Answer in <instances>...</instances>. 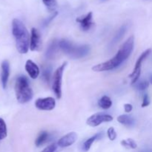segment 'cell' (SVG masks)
<instances>
[{
    "instance_id": "cell-10",
    "label": "cell",
    "mask_w": 152,
    "mask_h": 152,
    "mask_svg": "<svg viewBox=\"0 0 152 152\" xmlns=\"http://www.w3.org/2000/svg\"><path fill=\"white\" fill-rule=\"evenodd\" d=\"M77 140V134L76 132H70L59 140L57 142L58 146L60 148H66V147L72 145Z\"/></svg>"
},
{
    "instance_id": "cell-24",
    "label": "cell",
    "mask_w": 152,
    "mask_h": 152,
    "mask_svg": "<svg viewBox=\"0 0 152 152\" xmlns=\"http://www.w3.org/2000/svg\"><path fill=\"white\" fill-rule=\"evenodd\" d=\"M107 135H108L110 140L114 141L117 138V133H116L115 130H114V128L110 127L108 129V131H107Z\"/></svg>"
},
{
    "instance_id": "cell-18",
    "label": "cell",
    "mask_w": 152,
    "mask_h": 152,
    "mask_svg": "<svg viewBox=\"0 0 152 152\" xmlns=\"http://www.w3.org/2000/svg\"><path fill=\"white\" fill-rule=\"evenodd\" d=\"M101 134H95L94 136L88 138V139L87 140H86V142L83 143V151H84L85 152L89 151V149H90L91 147L92 144H93L94 142L96 141V139H98V138H99V137L100 136Z\"/></svg>"
},
{
    "instance_id": "cell-12",
    "label": "cell",
    "mask_w": 152,
    "mask_h": 152,
    "mask_svg": "<svg viewBox=\"0 0 152 152\" xmlns=\"http://www.w3.org/2000/svg\"><path fill=\"white\" fill-rule=\"evenodd\" d=\"M25 70L30 77L32 79H37L39 75V68L38 65L31 59L27 60L25 63Z\"/></svg>"
},
{
    "instance_id": "cell-1",
    "label": "cell",
    "mask_w": 152,
    "mask_h": 152,
    "mask_svg": "<svg viewBox=\"0 0 152 152\" xmlns=\"http://www.w3.org/2000/svg\"><path fill=\"white\" fill-rule=\"evenodd\" d=\"M134 36H132L125 42L124 44L120 47V50L117 51V54L112 59L94 65L92 68V70L96 72H102V71L115 69L123 62H125L132 54L134 50Z\"/></svg>"
},
{
    "instance_id": "cell-9",
    "label": "cell",
    "mask_w": 152,
    "mask_h": 152,
    "mask_svg": "<svg viewBox=\"0 0 152 152\" xmlns=\"http://www.w3.org/2000/svg\"><path fill=\"white\" fill-rule=\"evenodd\" d=\"M42 48L41 34L37 28H33L31 29V42H30V49L32 51H39Z\"/></svg>"
},
{
    "instance_id": "cell-8",
    "label": "cell",
    "mask_w": 152,
    "mask_h": 152,
    "mask_svg": "<svg viewBox=\"0 0 152 152\" xmlns=\"http://www.w3.org/2000/svg\"><path fill=\"white\" fill-rule=\"evenodd\" d=\"M35 106L42 111H51L56 106V101L53 97L39 98L36 100Z\"/></svg>"
},
{
    "instance_id": "cell-16",
    "label": "cell",
    "mask_w": 152,
    "mask_h": 152,
    "mask_svg": "<svg viewBox=\"0 0 152 152\" xmlns=\"http://www.w3.org/2000/svg\"><path fill=\"white\" fill-rule=\"evenodd\" d=\"M98 105L102 109H108L112 105V101L110 99L109 96H103L98 102Z\"/></svg>"
},
{
    "instance_id": "cell-4",
    "label": "cell",
    "mask_w": 152,
    "mask_h": 152,
    "mask_svg": "<svg viewBox=\"0 0 152 152\" xmlns=\"http://www.w3.org/2000/svg\"><path fill=\"white\" fill-rule=\"evenodd\" d=\"M15 91L18 102L22 104L31 101L34 96L32 89L30 87L28 79L25 76H19L16 79Z\"/></svg>"
},
{
    "instance_id": "cell-7",
    "label": "cell",
    "mask_w": 152,
    "mask_h": 152,
    "mask_svg": "<svg viewBox=\"0 0 152 152\" xmlns=\"http://www.w3.org/2000/svg\"><path fill=\"white\" fill-rule=\"evenodd\" d=\"M114 120L112 116L106 114H94L89 117L88 118L86 123L88 126H91V127H96L102 124V123H107V122H111Z\"/></svg>"
},
{
    "instance_id": "cell-3",
    "label": "cell",
    "mask_w": 152,
    "mask_h": 152,
    "mask_svg": "<svg viewBox=\"0 0 152 152\" xmlns=\"http://www.w3.org/2000/svg\"><path fill=\"white\" fill-rule=\"evenodd\" d=\"M59 48L73 59H80L87 56L90 52V46L87 45H76L67 39H62L59 42Z\"/></svg>"
},
{
    "instance_id": "cell-6",
    "label": "cell",
    "mask_w": 152,
    "mask_h": 152,
    "mask_svg": "<svg viewBox=\"0 0 152 152\" xmlns=\"http://www.w3.org/2000/svg\"><path fill=\"white\" fill-rule=\"evenodd\" d=\"M151 49H147L146 50L142 53V54L140 56V57L138 58L137 60L136 63H135L134 68L133 70V72L129 75V78H132V85H134L135 83L137 82V80H139L141 74V66H142V63L145 59L148 56V55L151 53Z\"/></svg>"
},
{
    "instance_id": "cell-26",
    "label": "cell",
    "mask_w": 152,
    "mask_h": 152,
    "mask_svg": "<svg viewBox=\"0 0 152 152\" xmlns=\"http://www.w3.org/2000/svg\"><path fill=\"white\" fill-rule=\"evenodd\" d=\"M58 145L56 143H53L48 145L47 148H45L42 152H58Z\"/></svg>"
},
{
    "instance_id": "cell-20",
    "label": "cell",
    "mask_w": 152,
    "mask_h": 152,
    "mask_svg": "<svg viewBox=\"0 0 152 152\" xmlns=\"http://www.w3.org/2000/svg\"><path fill=\"white\" fill-rule=\"evenodd\" d=\"M121 145L123 147L126 148H132V149H135L137 147V145L135 142V141L132 139H127V140H123L121 141Z\"/></svg>"
},
{
    "instance_id": "cell-22",
    "label": "cell",
    "mask_w": 152,
    "mask_h": 152,
    "mask_svg": "<svg viewBox=\"0 0 152 152\" xmlns=\"http://www.w3.org/2000/svg\"><path fill=\"white\" fill-rule=\"evenodd\" d=\"M126 29H127L126 25H123V26L118 31V33H117V35H116L115 37H114V40H113V42L116 43L117 42H119V40L123 37V35H124L125 33H126Z\"/></svg>"
},
{
    "instance_id": "cell-15",
    "label": "cell",
    "mask_w": 152,
    "mask_h": 152,
    "mask_svg": "<svg viewBox=\"0 0 152 152\" xmlns=\"http://www.w3.org/2000/svg\"><path fill=\"white\" fill-rule=\"evenodd\" d=\"M117 121L119 122L121 124L124 125L126 126H132L134 124V120L132 117H131L130 116L126 115V114H123V115H120L117 117Z\"/></svg>"
},
{
    "instance_id": "cell-28",
    "label": "cell",
    "mask_w": 152,
    "mask_h": 152,
    "mask_svg": "<svg viewBox=\"0 0 152 152\" xmlns=\"http://www.w3.org/2000/svg\"><path fill=\"white\" fill-rule=\"evenodd\" d=\"M132 109H133V106H132V105H131V104L126 103L124 105V110L126 112H131V111H132Z\"/></svg>"
},
{
    "instance_id": "cell-30",
    "label": "cell",
    "mask_w": 152,
    "mask_h": 152,
    "mask_svg": "<svg viewBox=\"0 0 152 152\" xmlns=\"http://www.w3.org/2000/svg\"><path fill=\"white\" fill-rule=\"evenodd\" d=\"M150 82H151V84H152V76H151V79H150Z\"/></svg>"
},
{
    "instance_id": "cell-13",
    "label": "cell",
    "mask_w": 152,
    "mask_h": 152,
    "mask_svg": "<svg viewBox=\"0 0 152 152\" xmlns=\"http://www.w3.org/2000/svg\"><path fill=\"white\" fill-rule=\"evenodd\" d=\"M10 76V64L7 60L3 61L1 63V80L3 88H6Z\"/></svg>"
},
{
    "instance_id": "cell-14",
    "label": "cell",
    "mask_w": 152,
    "mask_h": 152,
    "mask_svg": "<svg viewBox=\"0 0 152 152\" xmlns=\"http://www.w3.org/2000/svg\"><path fill=\"white\" fill-rule=\"evenodd\" d=\"M59 48V42H58L56 39H53V41L51 42V43L49 45L47 50H46V53H45L46 57L49 59H54L56 53H57L58 49Z\"/></svg>"
},
{
    "instance_id": "cell-2",
    "label": "cell",
    "mask_w": 152,
    "mask_h": 152,
    "mask_svg": "<svg viewBox=\"0 0 152 152\" xmlns=\"http://www.w3.org/2000/svg\"><path fill=\"white\" fill-rule=\"evenodd\" d=\"M12 34L16 40V49L20 53H28L30 47V36L23 22L18 19L12 22Z\"/></svg>"
},
{
    "instance_id": "cell-23",
    "label": "cell",
    "mask_w": 152,
    "mask_h": 152,
    "mask_svg": "<svg viewBox=\"0 0 152 152\" xmlns=\"http://www.w3.org/2000/svg\"><path fill=\"white\" fill-rule=\"evenodd\" d=\"M42 79L45 83H49L50 80V69L45 68L42 71Z\"/></svg>"
},
{
    "instance_id": "cell-27",
    "label": "cell",
    "mask_w": 152,
    "mask_h": 152,
    "mask_svg": "<svg viewBox=\"0 0 152 152\" xmlns=\"http://www.w3.org/2000/svg\"><path fill=\"white\" fill-rule=\"evenodd\" d=\"M150 104V99L149 96L148 94H145L143 96V99H142V108H145V107L148 106Z\"/></svg>"
},
{
    "instance_id": "cell-21",
    "label": "cell",
    "mask_w": 152,
    "mask_h": 152,
    "mask_svg": "<svg viewBox=\"0 0 152 152\" xmlns=\"http://www.w3.org/2000/svg\"><path fill=\"white\" fill-rule=\"evenodd\" d=\"M7 137V126L4 120L0 118V140Z\"/></svg>"
},
{
    "instance_id": "cell-17",
    "label": "cell",
    "mask_w": 152,
    "mask_h": 152,
    "mask_svg": "<svg viewBox=\"0 0 152 152\" xmlns=\"http://www.w3.org/2000/svg\"><path fill=\"white\" fill-rule=\"evenodd\" d=\"M48 133L45 131H43L41 133L39 134V135L38 136V137L37 138L35 141V145L36 146L39 147L41 145H42L43 144L45 143L48 141Z\"/></svg>"
},
{
    "instance_id": "cell-5",
    "label": "cell",
    "mask_w": 152,
    "mask_h": 152,
    "mask_svg": "<svg viewBox=\"0 0 152 152\" xmlns=\"http://www.w3.org/2000/svg\"><path fill=\"white\" fill-rule=\"evenodd\" d=\"M67 65V62H63L61 66H59L55 71L52 80V89L54 92L57 99H60L62 96V82L64 70Z\"/></svg>"
},
{
    "instance_id": "cell-25",
    "label": "cell",
    "mask_w": 152,
    "mask_h": 152,
    "mask_svg": "<svg viewBox=\"0 0 152 152\" xmlns=\"http://www.w3.org/2000/svg\"><path fill=\"white\" fill-rule=\"evenodd\" d=\"M149 86V83L148 81H142L136 85V88L140 91H144L148 88Z\"/></svg>"
},
{
    "instance_id": "cell-31",
    "label": "cell",
    "mask_w": 152,
    "mask_h": 152,
    "mask_svg": "<svg viewBox=\"0 0 152 152\" xmlns=\"http://www.w3.org/2000/svg\"><path fill=\"white\" fill-rule=\"evenodd\" d=\"M102 1H105V0H102Z\"/></svg>"
},
{
    "instance_id": "cell-11",
    "label": "cell",
    "mask_w": 152,
    "mask_h": 152,
    "mask_svg": "<svg viewBox=\"0 0 152 152\" xmlns=\"http://www.w3.org/2000/svg\"><path fill=\"white\" fill-rule=\"evenodd\" d=\"M92 18H93V13L92 12H89L86 16L78 17L76 19V21L80 23L83 31H87L90 30L94 25V22H92Z\"/></svg>"
},
{
    "instance_id": "cell-29",
    "label": "cell",
    "mask_w": 152,
    "mask_h": 152,
    "mask_svg": "<svg viewBox=\"0 0 152 152\" xmlns=\"http://www.w3.org/2000/svg\"><path fill=\"white\" fill-rule=\"evenodd\" d=\"M56 15H57V12H55V13H53V16H50V17L49 18V19H46V21H45V22H44V25H48V24H49V22H50V21H51L52 19H53V18H54L55 16H56Z\"/></svg>"
},
{
    "instance_id": "cell-19",
    "label": "cell",
    "mask_w": 152,
    "mask_h": 152,
    "mask_svg": "<svg viewBox=\"0 0 152 152\" xmlns=\"http://www.w3.org/2000/svg\"><path fill=\"white\" fill-rule=\"evenodd\" d=\"M42 2L50 12H54L57 7L56 0H42Z\"/></svg>"
}]
</instances>
